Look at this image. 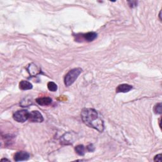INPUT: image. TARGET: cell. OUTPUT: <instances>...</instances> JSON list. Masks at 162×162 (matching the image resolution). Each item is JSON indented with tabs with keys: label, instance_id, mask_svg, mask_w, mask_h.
Returning <instances> with one entry per match:
<instances>
[{
	"label": "cell",
	"instance_id": "cell-10",
	"mask_svg": "<svg viewBox=\"0 0 162 162\" xmlns=\"http://www.w3.org/2000/svg\"><path fill=\"white\" fill-rule=\"evenodd\" d=\"M19 87L21 90L25 91L32 89V84L27 80H22L19 84Z\"/></svg>",
	"mask_w": 162,
	"mask_h": 162
},
{
	"label": "cell",
	"instance_id": "cell-9",
	"mask_svg": "<svg viewBox=\"0 0 162 162\" xmlns=\"http://www.w3.org/2000/svg\"><path fill=\"white\" fill-rule=\"evenodd\" d=\"M83 39L87 42H91L95 40L97 37V34L94 32H87L86 34H82Z\"/></svg>",
	"mask_w": 162,
	"mask_h": 162
},
{
	"label": "cell",
	"instance_id": "cell-12",
	"mask_svg": "<svg viewBox=\"0 0 162 162\" xmlns=\"http://www.w3.org/2000/svg\"><path fill=\"white\" fill-rule=\"evenodd\" d=\"M48 88L50 91L52 92H55L57 91L58 89V86L57 85L55 84L53 82H49L48 83Z\"/></svg>",
	"mask_w": 162,
	"mask_h": 162
},
{
	"label": "cell",
	"instance_id": "cell-6",
	"mask_svg": "<svg viewBox=\"0 0 162 162\" xmlns=\"http://www.w3.org/2000/svg\"><path fill=\"white\" fill-rule=\"evenodd\" d=\"M36 103L41 106H48L52 103V99L49 97H39L36 100Z\"/></svg>",
	"mask_w": 162,
	"mask_h": 162
},
{
	"label": "cell",
	"instance_id": "cell-13",
	"mask_svg": "<svg viewBox=\"0 0 162 162\" xmlns=\"http://www.w3.org/2000/svg\"><path fill=\"white\" fill-rule=\"evenodd\" d=\"M161 103H158L155 105L154 108V112L156 114H161L162 112L161 110Z\"/></svg>",
	"mask_w": 162,
	"mask_h": 162
},
{
	"label": "cell",
	"instance_id": "cell-1",
	"mask_svg": "<svg viewBox=\"0 0 162 162\" xmlns=\"http://www.w3.org/2000/svg\"><path fill=\"white\" fill-rule=\"evenodd\" d=\"M83 122L89 127L93 128L100 133L104 130V122L97 111L92 108H84L81 112Z\"/></svg>",
	"mask_w": 162,
	"mask_h": 162
},
{
	"label": "cell",
	"instance_id": "cell-11",
	"mask_svg": "<svg viewBox=\"0 0 162 162\" xmlns=\"http://www.w3.org/2000/svg\"><path fill=\"white\" fill-rule=\"evenodd\" d=\"M75 151L77 155L80 156H83L85 154V148L82 144L78 145L75 148Z\"/></svg>",
	"mask_w": 162,
	"mask_h": 162
},
{
	"label": "cell",
	"instance_id": "cell-15",
	"mask_svg": "<svg viewBox=\"0 0 162 162\" xmlns=\"http://www.w3.org/2000/svg\"><path fill=\"white\" fill-rule=\"evenodd\" d=\"M129 4L131 8H134L138 5V1H129Z\"/></svg>",
	"mask_w": 162,
	"mask_h": 162
},
{
	"label": "cell",
	"instance_id": "cell-8",
	"mask_svg": "<svg viewBox=\"0 0 162 162\" xmlns=\"http://www.w3.org/2000/svg\"><path fill=\"white\" fill-rule=\"evenodd\" d=\"M27 70L29 74L32 76H35L41 73V71L39 69V68L34 63L31 64V65L28 67Z\"/></svg>",
	"mask_w": 162,
	"mask_h": 162
},
{
	"label": "cell",
	"instance_id": "cell-17",
	"mask_svg": "<svg viewBox=\"0 0 162 162\" xmlns=\"http://www.w3.org/2000/svg\"><path fill=\"white\" fill-rule=\"evenodd\" d=\"M9 161V160H7V159H2L1 160V161Z\"/></svg>",
	"mask_w": 162,
	"mask_h": 162
},
{
	"label": "cell",
	"instance_id": "cell-14",
	"mask_svg": "<svg viewBox=\"0 0 162 162\" xmlns=\"http://www.w3.org/2000/svg\"><path fill=\"white\" fill-rule=\"evenodd\" d=\"M87 151H89V152H93L94 151H95V147H94L93 144H90L88 145V146H87Z\"/></svg>",
	"mask_w": 162,
	"mask_h": 162
},
{
	"label": "cell",
	"instance_id": "cell-4",
	"mask_svg": "<svg viewBox=\"0 0 162 162\" xmlns=\"http://www.w3.org/2000/svg\"><path fill=\"white\" fill-rule=\"evenodd\" d=\"M29 120L32 122H37L40 123L43 122L44 118L42 117V114L39 112V111H32L29 113Z\"/></svg>",
	"mask_w": 162,
	"mask_h": 162
},
{
	"label": "cell",
	"instance_id": "cell-2",
	"mask_svg": "<svg viewBox=\"0 0 162 162\" xmlns=\"http://www.w3.org/2000/svg\"><path fill=\"white\" fill-rule=\"evenodd\" d=\"M82 72V69L80 68H76L70 70L66 74L65 79H64V82L66 86L69 87L73 84L75 80L78 78V77Z\"/></svg>",
	"mask_w": 162,
	"mask_h": 162
},
{
	"label": "cell",
	"instance_id": "cell-7",
	"mask_svg": "<svg viewBox=\"0 0 162 162\" xmlns=\"http://www.w3.org/2000/svg\"><path fill=\"white\" fill-rule=\"evenodd\" d=\"M133 89V86L127 84H120L117 87L116 92H129L131 89Z\"/></svg>",
	"mask_w": 162,
	"mask_h": 162
},
{
	"label": "cell",
	"instance_id": "cell-16",
	"mask_svg": "<svg viewBox=\"0 0 162 162\" xmlns=\"http://www.w3.org/2000/svg\"><path fill=\"white\" fill-rule=\"evenodd\" d=\"M155 161H161V154H159L156 155L155 158H154Z\"/></svg>",
	"mask_w": 162,
	"mask_h": 162
},
{
	"label": "cell",
	"instance_id": "cell-3",
	"mask_svg": "<svg viewBox=\"0 0 162 162\" xmlns=\"http://www.w3.org/2000/svg\"><path fill=\"white\" fill-rule=\"evenodd\" d=\"M29 113L30 112H29L27 110H19L14 114L13 117H14V119L16 122L24 123L25 122H26L27 120H29Z\"/></svg>",
	"mask_w": 162,
	"mask_h": 162
},
{
	"label": "cell",
	"instance_id": "cell-18",
	"mask_svg": "<svg viewBox=\"0 0 162 162\" xmlns=\"http://www.w3.org/2000/svg\"><path fill=\"white\" fill-rule=\"evenodd\" d=\"M161 11H160V15H159V16H160V20H161Z\"/></svg>",
	"mask_w": 162,
	"mask_h": 162
},
{
	"label": "cell",
	"instance_id": "cell-5",
	"mask_svg": "<svg viewBox=\"0 0 162 162\" xmlns=\"http://www.w3.org/2000/svg\"><path fill=\"white\" fill-rule=\"evenodd\" d=\"M30 157V155L28 153L25 151H19L15 153L14 156V160L16 161H25L27 160Z\"/></svg>",
	"mask_w": 162,
	"mask_h": 162
}]
</instances>
